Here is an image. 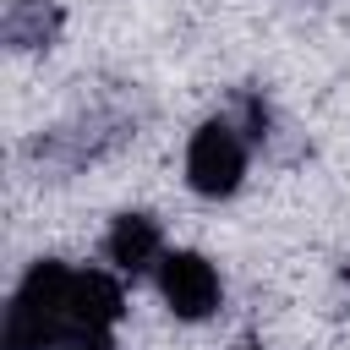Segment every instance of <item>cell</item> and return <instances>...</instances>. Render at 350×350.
<instances>
[{
  "mask_svg": "<svg viewBox=\"0 0 350 350\" xmlns=\"http://www.w3.org/2000/svg\"><path fill=\"white\" fill-rule=\"evenodd\" d=\"M71 279L66 262H33L5 306V350H55L71 334Z\"/></svg>",
  "mask_w": 350,
  "mask_h": 350,
  "instance_id": "obj_1",
  "label": "cell"
},
{
  "mask_svg": "<svg viewBox=\"0 0 350 350\" xmlns=\"http://www.w3.org/2000/svg\"><path fill=\"white\" fill-rule=\"evenodd\" d=\"M246 175V131L235 120H202L186 142V180L202 197H230Z\"/></svg>",
  "mask_w": 350,
  "mask_h": 350,
  "instance_id": "obj_2",
  "label": "cell"
},
{
  "mask_svg": "<svg viewBox=\"0 0 350 350\" xmlns=\"http://www.w3.org/2000/svg\"><path fill=\"white\" fill-rule=\"evenodd\" d=\"M159 290H164V306L175 317H186V323L213 317L219 312V295H224L219 290V273H213V262L202 252H170L159 262Z\"/></svg>",
  "mask_w": 350,
  "mask_h": 350,
  "instance_id": "obj_3",
  "label": "cell"
},
{
  "mask_svg": "<svg viewBox=\"0 0 350 350\" xmlns=\"http://www.w3.org/2000/svg\"><path fill=\"white\" fill-rule=\"evenodd\" d=\"M104 257H109L120 273H148V268H159V262H164V230H159V219H148V213H120V219L109 224V235H104Z\"/></svg>",
  "mask_w": 350,
  "mask_h": 350,
  "instance_id": "obj_4",
  "label": "cell"
},
{
  "mask_svg": "<svg viewBox=\"0 0 350 350\" xmlns=\"http://www.w3.org/2000/svg\"><path fill=\"white\" fill-rule=\"evenodd\" d=\"M120 312H126L120 284L104 268H77V279H71V334H82V328H115Z\"/></svg>",
  "mask_w": 350,
  "mask_h": 350,
  "instance_id": "obj_5",
  "label": "cell"
},
{
  "mask_svg": "<svg viewBox=\"0 0 350 350\" xmlns=\"http://www.w3.org/2000/svg\"><path fill=\"white\" fill-rule=\"evenodd\" d=\"M60 27V5L55 0H16L5 11V44L11 49H44Z\"/></svg>",
  "mask_w": 350,
  "mask_h": 350,
  "instance_id": "obj_6",
  "label": "cell"
},
{
  "mask_svg": "<svg viewBox=\"0 0 350 350\" xmlns=\"http://www.w3.org/2000/svg\"><path fill=\"white\" fill-rule=\"evenodd\" d=\"M55 350H115V339H109V328H82V334H66Z\"/></svg>",
  "mask_w": 350,
  "mask_h": 350,
  "instance_id": "obj_7",
  "label": "cell"
},
{
  "mask_svg": "<svg viewBox=\"0 0 350 350\" xmlns=\"http://www.w3.org/2000/svg\"><path fill=\"white\" fill-rule=\"evenodd\" d=\"M241 350H257V345H241Z\"/></svg>",
  "mask_w": 350,
  "mask_h": 350,
  "instance_id": "obj_8",
  "label": "cell"
}]
</instances>
